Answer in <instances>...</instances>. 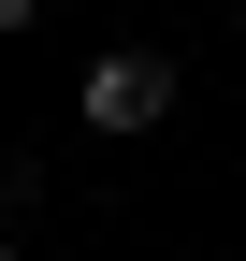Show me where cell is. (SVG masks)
Instances as JSON below:
<instances>
[{
  "label": "cell",
  "instance_id": "7a4b0ae2",
  "mask_svg": "<svg viewBox=\"0 0 246 261\" xmlns=\"http://www.w3.org/2000/svg\"><path fill=\"white\" fill-rule=\"evenodd\" d=\"M0 29H29V0H0Z\"/></svg>",
  "mask_w": 246,
  "mask_h": 261
},
{
  "label": "cell",
  "instance_id": "3957f363",
  "mask_svg": "<svg viewBox=\"0 0 246 261\" xmlns=\"http://www.w3.org/2000/svg\"><path fill=\"white\" fill-rule=\"evenodd\" d=\"M0 261H15V247H0Z\"/></svg>",
  "mask_w": 246,
  "mask_h": 261
},
{
  "label": "cell",
  "instance_id": "6da1fadb",
  "mask_svg": "<svg viewBox=\"0 0 246 261\" xmlns=\"http://www.w3.org/2000/svg\"><path fill=\"white\" fill-rule=\"evenodd\" d=\"M87 130H160L174 116V58H145V44H116V58H87Z\"/></svg>",
  "mask_w": 246,
  "mask_h": 261
}]
</instances>
